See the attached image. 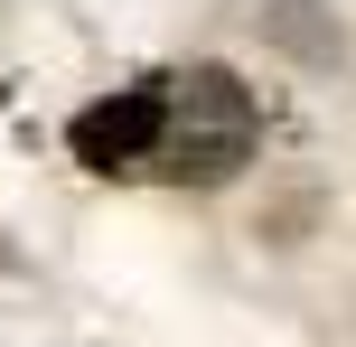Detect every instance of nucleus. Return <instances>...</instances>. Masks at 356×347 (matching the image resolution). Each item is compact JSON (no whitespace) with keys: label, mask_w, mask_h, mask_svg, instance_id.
Listing matches in <instances>:
<instances>
[{"label":"nucleus","mask_w":356,"mask_h":347,"mask_svg":"<svg viewBox=\"0 0 356 347\" xmlns=\"http://www.w3.org/2000/svg\"><path fill=\"white\" fill-rule=\"evenodd\" d=\"M160 179L178 188H225L234 169L253 160V141H263V104H253V85L234 66H188V75H160Z\"/></svg>","instance_id":"1"},{"label":"nucleus","mask_w":356,"mask_h":347,"mask_svg":"<svg viewBox=\"0 0 356 347\" xmlns=\"http://www.w3.org/2000/svg\"><path fill=\"white\" fill-rule=\"evenodd\" d=\"M160 85H122V94H104V104H85L66 122V141H75V160L85 169H104V179H122V169H150L160 160Z\"/></svg>","instance_id":"2"}]
</instances>
